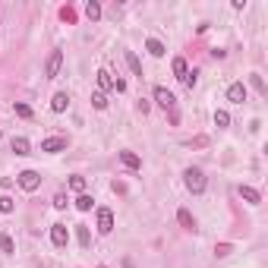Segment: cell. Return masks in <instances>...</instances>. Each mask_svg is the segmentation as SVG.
I'll use <instances>...</instances> for the list:
<instances>
[{
	"mask_svg": "<svg viewBox=\"0 0 268 268\" xmlns=\"http://www.w3.org/2000/svg\"><path fill=\"white\" fill-rule=\"evenodd\" d=\"M98 268H107V265H98Z\"/></svg>",
	"mask_w": 268,
	"mask_h": 268,
	"instance_id": "obj_32",
	"label": "cell"
},
{
	"mask_svg": "<svg viewBox=\"0 0 268 268\" xmlns=\"http://www.w3.org/2000/svg\"><path fill=\"white\" fill-rule=\"evenodd\" d=\"M92 104H95V111H104L107 107V95L104 92H95V95H92Z\"/></svg>",
	"mask_w": 268,
	"mask_h": 268,
	"instance_id": "obj_24",
	"label": "cell"
},
{
	"mask_svg": "<svg viewBox=\"0 0 268 268\" xmlns=\"http://www.w3.org/2000/svg\"><path fill=\"white\" fill-rule=\"evenodd\" d=\"M214 126H218V130H227V126H230V114L227 111H214Z\"/></svg>",
	"mask_w": 268,
	"mask_h": 268,
	"instance_id": "obj_21",
	"label": "cell"
},
{
	"mask_svg": "<svg viewBox=\"0 0 268 268\" xmlns=\"http://www.w3.org/2000/svg\"><path fill=\"white\" fill-rule=\"evenodd\" d=\"M249 85L259 92V95H268V89H265V79L259 76V73H252V76H249Z\"/></svg>",
	"mask_w": 268,
	"mask_h": 268,
	"instance_id": "obj_23",
	"label": "cell"
},
{
	"mask_svg": "<svg viewBox=\"0 0 268 268\" xmlns=\"http://www.w3.org/2000/svg\"><path fill=\"white\" fill-rule=\"evenodd\" d=\"M66 107H70V95H66V92H57V95H54V101H51V111H54V114H63Z\"/></svg>",
	"mask_w": 268,
	"mask_h": 268,
	"instance_id": "obj_12",
	"label": "cell"
},
{
	"mask_svg": "<svg viewBox=\"0 0 268 268\" xmlns=\"http://www.w3.org/2000/svg\"><path fill=\"white\" fill-rule=\"evenodd\" d=\"M123 57H126V66H130V70H133V73H136V76H139V79H142V63H139V57H136V54H133V51H126V54H123Z\"/></svg>",
	"mask_w": 268,
	"mask_h": 268,
	"instance_id": "obj_17",
	"label": "cell"
},
{
	"mask_svg": "<svg viewBox=\"0 0 268 268\" xmlns=\"http://www.w3.org/2000/svg\"><path fill=\"white\" fill-rule=\"evenodd\" d=\"M246 95H249V92H246L243 82H230V85H227V101H230V104H243Z\"/></svg>",
	"mask_w": 268,
	"mask_h": 268,
	"instance_id": "obj_7",
	"label": "cell"
},
{
	"mask_svg": "<svg viewBox=\"0 0 268 268\" xmlns=\"http://www.w3.org/2000/svg\"><path fill=\"white\" fill-rule=\"evenodd\" d=\"M10 149L16 152V155H29V152H32V142H29V139H25V136H13Z\"/></svg>",
	"mask_w": 268,
	"mask_h": 268,
	"instance_id": "obj_10",
	"label": "cell"
},
{
	"mask_svg": "<svg viewBox=\"0 0 268 268\" xmlns=\"http://www.w3.org/2000/svg\"><path fill=\"white\" fill-rule=\"evenodd\" d=\"M16 114H19V117H22V120H32V117H35V111H32L29 104H22V101L16 104Z\"/></svg>",
	"mask_w": 268,
	"mask_h": 268,
	"instance_id": "obj_25",
	"label": "cell"
},
{
	"mask_svg": "<svg viewBox=\"0 0 268 268\" xmlns=\"http://www.w3.org/2000/svg\"><path fill=\"white\" fill-rule=\"evenodd\" d=\"M240 196L246 199L249 205H259L262 202V196H259V190H252V186H240Z\"/></svg>",
	"mask_w": 268,
	"mask_h": 268,
	"instance_id": "obj_15",
	"label": "cell"
},
{
	"mask_svg": "<svg viewBox=\"0 0 268 268\" xmlns=\"http://www.w3.org/2000/svg\"><path fill=\"white\" fill-rule=\"evenodd\" d=\"M214 256H218V259L230 256V243H221V246H214Z\"/></svg>",
	"mask_w": 268,
	"mask_h": 268,
	"instance_id": "obj_30",
	"label": "cell"
},
{
	"mask_svg": "<svg viewBox=\"0 0 268 268\" xmlns=\"http://www.w3.org/2000/svg\"><path fill=\"white\" fill-rule=\"evenodd\" d=\"M98 233H104V237H107V233H111L114 230V211L111 209H98Z\"/></svg>",
	"mask_w": 268,
	"mask_h": 268,
	"instance_id": "obj_8",
	"label": "cell"
},
{
	"mask_svg": "<svg viewBox=\"0 0 268 268\" xmlns=\"http://www.w3.org/2000/svg\"><path fill=\"white\" fill-rule=\"evenodd\" d=\"M60 66H63V51H51L48 63H44V76H48V79H57V76H60Z\"/></svg>",
	"mask_w": 268,
	"mask_h": 268,
	"instance_id": "obj_3",
	"label": "cell"
},
{
	"mask_svg": "<svg viewBox=\"0 0 268 268\" xmlns=\"http://www.w3.org/2000/svg\"><path fill=\"white\" fill-rule=\"evenodd\" d=\"M76 233H79V243H82V246H92V230H89V224H76Z\"/></svg>",
	"mask_w": 268,
	"mask_h": 268,
	"instance_id": "obj_19",
	"label": "cell"
},
{
	"mask_svg": "<svg viewBox=\"0 0 268 268\" xmlns=\"http://www.w3.org/2000/svg\"><path fill=\"white\" fill-rule=\"evenodd\" d=\"M92 202H95V199H92L89 192H79V196H76V209H79V211H89Z\"/></svg>",
	"mask_w": 268,
	"mask_h": 268,
	"instance_id": "obj_22",
	"label": "cell"
},
{
	"mask_svg": "<svg viewBox=\"0 0 268 268\" xmlns=\"http://www.w3.org/2000/svg\"><path fill=\"white\" fill-rule=\"evenodd\" d=\"M95 76H98V89H101V92L114 89V76H111V73H107V70H98Z\"/></svg>",
	"mask_w": 268,
	"mask_h": 268,
	"instance_id": "obj_16",
	"label": "cell"
},
{
	"mask_svg": "<svg viewBox=\"0 0 268 268\" xmlns=\"http://www.w3.org/2000/svg\"><path fill=\"white\" fill-rule=\"evenodd\" d=\"M171 70H173V76H177L180 82H183V79H186V73H190V66H186V60H183V57H173Z\"/></svg>",
	"mask_w": 268,
	"mask_h": 268,
	"instance_id": "obj_13",
	"label": "cell"
},
{
	"mask_svg": "<svg viewBox=\"0 0 268 268\" xmlns=\"http://www.w3.org/2000/svg\"><path fill=\"white\" fill-rule=\"evenodd\" d=\"M177 221H180V227H183V230L196 233V218H192L190 209H180V211H177Z\"/></svg>",
	"mask_w": 268,
	"mask_h": 268,
	"instance_id": "obj_9",
	"label": "cell"
},
{
	"mask_svg": "<svg viewBox=\"0 0 268 268\" xmlns=\"http://www.w3.org/2000/svg\"><path fill=\"white\" fill-rule=\"evenodd\" d=\"M183 183H186V190H190L192 196H202L205 192V173L199 171V167H186L183 171Z\"/></svg>",
	"mask_w": 268,
	"mask_h": 268,
	"instance_id": "obj_1",
	"label": "cell"
},
{
	"mask_svg": "<svg viewBox=\"0 0 268 268\" xmlns=\"http://www.w3.org/2000/svg\"><path fill=\"white\" fill-rule=\"evenodd\" d=\"M16 183L22 186L25 192H35L38 186H41V173H38V171H22V173L16 177Z\"/></svg>",
	"mask_w": 268,
	"mask_h": 268,
	"instance_id": "obj_2",
	"label": "cell"
},
{
	"mask_svg": "<svg viewBox=\"0 0 268 268\" xmlns=\"http://www.w3.org/2000/svg\"><path fill=\"white\" fill-rule=\"evenodd\" d=\"M85 16H89L92 22H98V19H101V3H95V0H89V3H85Z\"/></svg>",
	"mask_w": 268,
	"mask_h": 268,
	"instance_id": "obj_18",
	"label": "cell"
},
{
	"mask_svg": "<svg viewBox=\"0 0 268 268\" xmlns=\"http://www.w3.org/2000/svg\"><path fill=\"white\" fill-rule=\"evenodd\" d=\"M60 19H66V22H73V19H76V13H73L70 6H63V10H60Z\"/></svg>",
	"mask_w": 268,
	"mask_h": 268,
	"instance_id": "obj_31",
	"label": "cell"
},
{
	"mask_svg": "<svg viewBox=\"0 0 268 268\" xmlns=\"http://www.w3.org/2000/svg\"><path fill=\"white\" fill-rule=\"evenodd\" d=\"M155 101H158V107H164V111H173V107H177L173 92H167L164 85H158V89H155Z\"/></svg>",
	"mask_w": 268,
	"mask_h": 268,
	"instance_id": "obj_6",
	"label": "cell"
},
{
	"mask_svg": "<svg viewBox=\"0 0 268 268\" xmlns=\"http://www.w3.org/2000/svg\"><path fill=\"white\" fill-rule=\"evenodd\" d=\"M120 161H123V164L130 167V171H139V167H142V158H139L136 152H126V149L120 152Z\"/></svg>",
	"mask_w": 268,
	"mask_h": 268,
	"instance_id": "obj_11",
	"label": "cell"
},
{
	"mask_svg": "<svg viewBox=\"0 0 268 268\" xmlns=\"http://www.w3.org/2000/svg\"><path fill=\"white\" fill-rule=\"evenodd\" d=\"M196 82H199V73L192 70V73H186V79H183V85L186 89H196Z\"/></svg>",
	"mask_w": 268,
	"mask_h": 268,
	"instance_id": "obj_28",
	"label": "cell"
},
{
	"mask_svg": "<svg viewBox=\"0 0 268 268\" xmlns=\"http://www.w3.org/2000/svg\"><path fill=\"white\" fill-rule=\"evenodd\" d=\"M145 51H149L152 57H164V54H167V48L158 41V38H149V41H145Z\"/></svg>",
	"mask_w": 268,
	"mask_h": 268,
	"instance_id": "obj_14",
	"label": "cell"
},
{
	"mask_svg": "<svg viewBox=\"0 0 268 268\" xmlns=\"http://www.w3.org/2000/svg\"><path fill=\"white\" fill-rule=\"evenodd\" d=\"M13 209H16V202H13L10 196H0V211H3V214H10Z\"/></svg>",
	"mask_w": 268,
	"mask_h": 268,
	"instance_id": "obj_27",
	"label": "cell"
},
{
	"mask_svg": "<svg viewBox=\"0 0 268 268\" xmlns=\"http://www.w3.org/2000/svg\"><path fill=\"white\" fill-rule=\"evenodd\" d=\"M51 243L57 246V249H66V243H70V230H66V224H51Z\"/></svg>",
	"mask_w": 268,
	"mask_h": 268,
	"instance_id": "obj_5",
	"label": "cell"
},
{
	"mask_svg": "<svg viewBox=\"0 0 268 268\" xmlns=\"http://www.w3.org/2000/svg\"><path fill=\"white\" fill-rule=\"evenodd\" d=\"M70 190L73 192H85V177H70Z\"/></svg>",
	"mask_w": 268,
	"mask_h": 268,
	"instance_id": "obj_26",
	"label": "cell"
},
{
	"mask_svg": "<svg viewBox=\"0 0 268 268\" xmlns=\"http://www.w3.org/2000/svg\"><path fill=\"white\" fill-rule=\"evenodd\" d=\"M0 249H3L6 256H13V252H16V243H13L10 233H0Z\"/></svg>",
	"mask_w": 268,
	"mask_h": 268,
	"instance_id": "obj_20",
	"label": "cell"
},
{
	"mask_svg": "<svg viewBox=\"0 0 268 268\" xmlns=\"http://www.w3.org/2000/svg\"><path fill=\"white\" fill-rule=\"evenodd\" d=\"M66 202H70L66 192H57V196H54V209H66Z\"/></svg>",
	"mask_w": 268,
	"mask_h": 268,
	"instance_id": "obj_29",
	"label": "cell"
},
{
	"mask_svg": "<svg viewBox=\"0 0 268 268\" xmlns=\"http://www.w3.org/2000/svg\"><path fill=\"white\" fill-rule=\"evenodd\" d=\"M66 145H70V139H66V136H48V139L41 142V152L57 155V152H66Z\"/></svg>",
	"mask_w": 268,
	"mask_h": 268,
	"instance_id": "obj_4",
	"label": "cell"
}]
</instances>
